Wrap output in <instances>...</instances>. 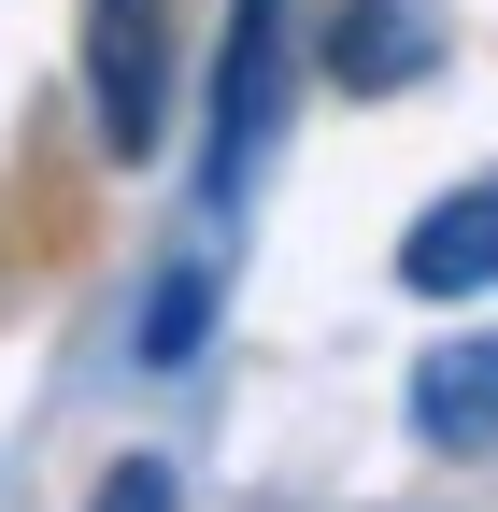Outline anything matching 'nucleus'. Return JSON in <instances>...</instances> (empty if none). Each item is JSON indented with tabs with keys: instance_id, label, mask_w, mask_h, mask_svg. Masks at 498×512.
Instances as JSON below:
<instances>
[{
	"instance_id": "nucleus-1",
	"label": "nucleus",
	"mask_w": 498,
	"mask_h": 512,
	"mask_svg": "<svg viewBox=\"0 0 498 512\" xmlns=\"http://www.w3.org/2000/svg\"><path fill=\"white\" fill-rule=\"evenodd\" d=\"M86 114L114 157H157L171 128V0H86Z\"/></svg>"
},
{
	"instance_id": "nucleus-2",
	"label": "nucleus",
	"mask_w": 498,
	"mask_h": 512,
	"mask_svg": "<svg viewBox=\"0 0 498 512\" xmlns=\"http://www.w3.org/2000/svg\"><path fill=\"white\" fill-rule=\"evenodd\" d=\"M285 114V0H228V57H214V143H200V200L228 214V185L257 171Z\"/></svg>"
},
{
	"instance_id": "nucleus-3",
	"label": "nucleus",
	"mask_w": 498,
	"mask_h": 512,
	"mask_svg": "<svg viewBox=\"0 0 498 512\" xmlns=\"http://www.w3.org/2000/svg\"><path fill=\"white\" fill-rule=\"evenodd\" d=\"M399 285L413 299H484L498 285V171H470L456 200H427L399 228Z\"/></svg>"
},
{
	"instance_id": "nucleus-4",
	"label": "nucleus",
	"mask_w": 498,
	"mask_h": 512,
	"mask_svg": "<svg viewBox=\"0 0 498 512\" xmlns=\"http://www.w3.org/2000/svg\"><path fill=\"white\" fill-rule=\"evenodd\" d=\"M427 57H442V15H427V0H342V29H328V72H342V100H385V86H413Z\"/></svg>"
},
{
	"instance_id": "nucleus-5",
	"label": "nucleus",
	"mask_w": 498,
	"mask_h": 512,
	"mask_svg": "<svg viewBox=\"0 0 498 512\" xmlns=\"http://www.w3.org/2000/svg\"><path fill=\"white\" fill-rule=\"evenodd\" d=\"M413 441H442V456H484V441H498V342L484 328H456L442 356L413 370Z\"/></svg>"
},
{
	"instance_id": "nucleus-6",
	"label": "nucleus",
	"mask_w": 498,
	"mask_h": 512,
	"mask_svg": "<svg viewBox=\"0 0 498 512\" xmlns=\"http://www.w3.org/2000/svg\"><path fill=\"white\" fill-rule=\"evenodd\" d=\"M200 313H214V285H200V271H171V285L143 299V356H157V370H185V356H200Z\"/></svg>"
},
{
	"instance_id": "nucleus-7",
	"label": "nucleus",
	"mask_w": 498,
	"mask_h": 512,
	"mask_svg": "<svg viewBox=\"0 0 498 512\" xmlns=\"http://www.w3.org/2000/svg\"><path fill=\"white\" fill-rule=\"evenodd\" d=\"M86 512H171V470H157V456H129V470L86 498Z\"/></svg>"
}]
</instances>
